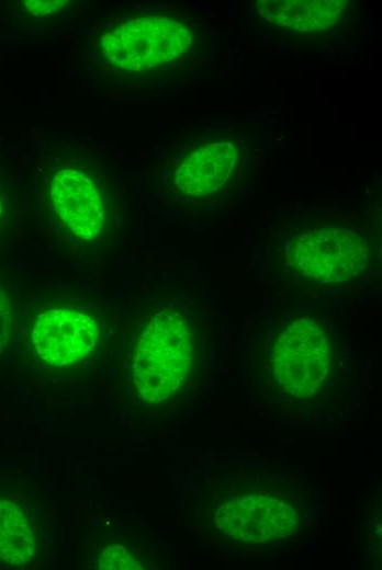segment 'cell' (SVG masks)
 <instances>
[{"label": "cell", "instance_id": "52a82bcc", "mask_svg": "<svg viewBox=\"0 0 382 570\" xmlns=\"http://www.w3.org/2000/svg\"><path fill=\"white\" fill-rule=\"evenodd\" d=\"M56 216L74 237L91 241L97 239L108 224L102 193L87 173L76 168H63L55 172L49 189Z\"/></svg>", "mask_w": 382, "mask_h": 570}, {"label": "cell", "instance_id": "5b68a950", "mask_svg": "<svg viewBox=\"0 0 382 570\" xmlns=\"http://www.w3.org/2000/svg\"><path fill=\"white\" fill-rule=\"evenodd\" d=\"M300 514L289 498L272 491L231 495L215 513L218 529L233 542L266 544L296 531Z\"/></svg>", "mask_w": 382, "mask_h": 570}, {"label": "cell", "instance_id": "6da1fadb", "mask_svg": "<svg viewBox=\"0 0 382 570\" xmlns=\"http://www.w3.org/2000/svg\"><path fill=\"white\" fill-rule=\"evenodd\" d=\"M254 345L255 383L281 407L316 408L342 373V345L323 311H292L268 321Z\"/></svg>", "mask_w": 382, "mask_h": 570}, {"label": "cell", "instance_id": "9c48e42d", "mask_svg": "<svg viewBox=\"0 0 382 570\" xmlns=\"http://www.w3.org/2000/svg\"><path fill=\"white\" fill-rule=\"evenodd\" d=\"M346 5L342 0H261L257 2V11L274 25L315 32L333 26Z\"/></svg>", "mask_w": 382, "mask_h": 570}, {"label": "cell", "instance_id": "ba28073f", "mask_svg": "<svg viewBox=\"0 0 382 570\" xmlns=\"http://www.w3.org/2000/svg\"><path fill=\"white\" fill-rule=\"evenodd\" d=\"M237 157V148L232 141H214L201 146L179 162L173 175L175 186L187 196L213 194L229 180Z\"/></svg>", "mask_w": 382, "mask_h": 570}, {"label": "cell", "instance_id": "8fae6325", "mask_svg": "<svg viewBox=\"0 0 382 570\" xmlns=\"http://www.w3.org/2000/svg\"><path fill=\"white\" fill-rule=\"evenodd\" d=\"M101 570H131L142 569L131 552L120 545L108 547L99 559Z\"/></svg>", "mask_w": 382, "mask_h": 570}, {"label": "cell", "instance_id": "5bb4252c", "mask_svg": "<svg viewBox=\"0 0 382 570\" xmlns=\"http://www.w3.org/2000/svg\"><path fill=\"white\" fill-rule=\"evenodd\" d=\"M2 216V204L0 203V218Z\"/></svg>", "mask_w": 382, "mask_h": 570}, {"label": "cell", "instance_id": "7c38bea8", "mask_svg": "<svg viewBox=\"0 0 382 570\" xmlns=\"http://www.w3.org/2000/svg\"><path fill=\"white\" fill-rule=\"evenodd\" d=\"M12 323L11 307L7 294L0 286V352L8 344Z\"/></svg>", "mask_w": 382, "mask_h": 570}, {"label": "cell", "instance_id": "3957f363", "mask_svg": "<svg viewBox=\"0 0 382 570\" xmlns=\"http://www.w3.org/2000/svg\"><path fill=\"white\" fill-rule=\"evenodd\" d=\"M283 269L302 284L341 286L363 276L371 261L367 239L347 227H317L292 238L283 249Z\"/></svg>", "mask_w": 382, "mask_h": 570}, {"label": "cell", "instance_id": "4fadbf2b", "mask_svg": "<svg viewBox=\"0 0 382 570\" xmlns=\"http://www.w3.org/2000/svg\"><path fill=\"white\" fill-rule=\"evenodd\" d=\"M69 1L65 0H26L25 8L33 15H47L59 11L67 5Z\"/></svg>", "mask_w": 382, "mask_h": 570}, {"label": "cell", "instance_id": "277c9868", "mask_svg": "<svg viewBox=\"0 0 382 570\" xmlns=\"http://www.w3.org/2000/svg\"><path fill=\"white\" fill-rule=\"evenodd\" d=\"M189 29L168 15H142L106 32L99 47L115 71L144 72L180 58L191 46Z\"/></svg>", "mask_w": 382, "mask_h": 570}, {"label": "cell", "instance_id": "8992f818", "mask_svg": "<svg viewBox=\"0 0 382 570\" xmlns=\"http://www.w3.org/2000/svg\"><path fill=\"white\" fill-rule=\"evenodd\" d=\"M100 329L87 312L54 308L38 314L32 330L36 354L47 364L64 367L82 360L97 346Z\"/></svg>", "mask_w": 382, "mask_h": 570}, {"label": "cell", "instance_id": "7a4b0ae2", "mask_svg": "<svg viewBox=\"0 0 382 570\" xmlns=\"http://www.w3.org/2000/svg\"><path fill=\"white\" fill-rule=\"evenodd\" d=\"M194 333L182 311L164 309L143 329L132 361V380L141 398L158 403L189 378L195 358Z\"/></svg>", "mask_w": 382, "mask_h": 570}, {"label": "cell", "instance_id": "30bf717a", "mask_svg": "<svg viewBox=\"0 0 382 570\" xmlns=\"http://www.w3.org/2000/svg\"><path fill=\"white\" fill-rule=\"evenodd\" d=\"M35 538L29 520L15 503L0 500V560L9 565L30 561L35 551Z\"/></svg>", "mask_w": 382, "mask_h": 570}]
</instances>
